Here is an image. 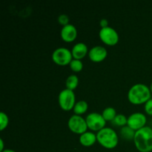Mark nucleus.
<instances>
[{
  "mask_svg": "<svg viewBox=\"0 0 152 152\" xmlns=\"http://www.w3.org/2000/svg\"><path fill=\"white\" fill-rule=\"evenodd\" d=\"M134 142L137 149L140 152H151L152 151V129L145 126L136 131Z\"/></svg>",
  "mask_w": 152,
  "mask_h": 152,
  "instance_id": "obj_2",
  "label": "nucleus"
},
{
  "mask_svg": "<svg viewBox=\"0 0 152 152\" xmlns=\"http://www.w3.org/2000/svg\"><path fill=\"white\" fill-rule=\"evenodd\" d=\"M108 56V50L105 47L96 45L92 47L88 51L89 59L94 62H100Z\"/></svg>",
  "mask_w": 152,
  "mask_h": 152,
  "instance_id": "obj_10",
  "label": "nucleus"
},
{
  "mask_svg": "<svg viewBox=\"0 0 152 152\" xmlns=\"http://www.w3.org/2000/svg\"><path fill=\"white\" fill-rule=\"evenodd\" d=\"M9 123L8 116L3 111L0 112V130L3 131L7 127Z\"/></svg>",
  "mask_w": 152,
  "mask_h": 152,
  "instance_id": "obj_20",
  "label": "nucleus"
},
{
  "mask_svg": "<svg viewBox=\"0 0 152 152\" xmlns=\"http://www.w3.org/2000/svg\"><path fill=\"white\" fill-rule=\"evenodd\" d=\"M151 98L150 88L143 83H136L129 88L128 91V99L134 105L145 104Z\"/></svg>",
  "mask_w": 152,
  "mask_h": 152,
  "instance_id": "obj_1",
  "label": "nucleus"
},
{
  "mask_svg": "<svg viewBox=\"0 0 152 152\" xmlns=\"http://www.w3.org/2000/svg\"><path fill=\"white\" fill-rule=\"evenodd\" d=\"M135 132H136V131L133 130L132 128H130L129 126H128L127 125H126V126L121 128V130H120V135H121V137L123 139L127 140H134Z\"/></svg>",
  "mask_w": 152,
  "mask_h": 152,
  "instance_id": "obj_17",
  "label": "nucleus"
},
{
  "mask_svg": "<svg viewBox=\"0 0 152 152\" xmlns=\"http://www.w3.org/2000/svg\"><path fill=\"white\" fill-rule=\"evenodd\" d=\"M71 69L74 72H80L83 68V62L80 59H73L69 64Z\"/></svg>",
  "mask_w": 152,
  "mask_h": 152,
  "instance_id": "obj_19",
  "label": "nucleus"
},
{
  "mask_svg": "<svg viewBox=\"0 0 152 152\" xmlns=\"http://www.w3.org/2000/svg\"><path fill=\"white\" fill-rule=\"evenodd\" d=\"M57 20L58 22H59L61 25H62V27L65 26V25L69 24V16L67 14L62 13V14H60L58 16Z\"/></svg>",
  "mask_w": 152,
  "mask_h": 152,
  "instance_id": "obj_21",
  "label": "nucleus"
},
{
  "mask_svg": "<svg viewBox=\"0 0 152 152\" xmlns=\"http://www.w3.org/2000/svg\"><path fill=\"white\" fill-rule=\"evenodd\" d=\"M99 25H100L101 28H106V27L108 26V21L106 19H105V18H103L99 22Z\"/></svg>",
  "mask_w": 152,
  "mask_h": 152,
  "instance_id": "obj_23",
  "label": "nucleus"
},
{
  "mask_svg": "<svg viewBox=\"0 0 152 152\" xmlns=\"http://www.w3.org/2000/svg\"><path fill=\"white\" fill-rule=\"evenodd\" d=\"M147 123L146 116L141 112L132 113L128 117L127 126L132 128L133 130L138 131L145 127Z\"/></svg>",
  "mask_w": 152,
  "mask_h": 152,
  "instance_id": "obj_9",
  "label": "nucleus"
},
{
  "mask_svg": "<svg viewBox=\"0 0 152 152\" xmlns=\"http://www.w3.org/2000/svg\"><path fill=\"white\" fill-rule=\"evenodd\" d=\"M144 109H145V113L147 114L152 116V98H151L149 100H148L145 102Z\"/></svg>",
  "mask_w": 152,
  "mask_h": 152,
  "instance_id": "obj_22",
  "label": "nucleus"
},
{
  "mask_svg": "<svg viewBox=\"0 0 152 152\" xmlns=\"http://www.w3.org/2000/svg\"><path fill=\"white\" fill-rule=\"evenodd\" d=\"M88 127L90 130L99 132L105 127L106 121L102 117V114L98 112L89 113L86 117Z\"/></svg>",
  "mask_w": 152,
  "mask_h": 152,
  "instance_id": "obj_8",
  "label": "nucleus"
},
{
  "mask_svg": "<svg viewBox=\"0 0 152 152\" xmlns=\"http://www.w3.org/2000/svg\"><path fill=\"white\" fill-rule=\"evenodd\" d=\"M52 60L61 66L69 65L73 58L71 50L65 47H59L55 49L51 55Z\"/></svg>",
  "mask_w": 152,
  "mask_h": 152,
  "instance_id": "obj_5",
  "label": "nucleus"
},
{
  "mask_svg": "<svg viewBox=\"0 0 152 152\" xmlns=\"http://www.w3.org/2000/svg\"><path fill=\"white\" fill-rule=\"evenodd\" d=\"M79 85V78L75 74H71L67 77L65 80V86L66 88L74 91Z\"/></svg>",
  "mask_w": 152,
  "mask_h": 152,
  "instance_id": "obj_15",
  "label": "nucleus"
},
{
  "mask_svg": "<svg viewBox=\"0 0 152 152\" xmlns=\"http://www.w3.org/2000/svg\"><path fill=\"white\" fill-rule=\"evenodd\" d=\"M59 106L64 111H71L76 104V96L74 91L70 89H62L58 96Z\"/></svg>",
  "mask_w": 152,
  "mask_h": 152,
  "instance_id": "obj_4",
  "label": "nucleus"
},
{
  "mask_svg": "<svg viewBox=\"0 0 152 152\" xmlns=\"http://www.w3.org/2000/svg\"><path fill=\"white\" fill-rule=\"evenodd\" d=\"M128 117L123 114H117L115 118L112 121V123L117 126H120V127H123V126L127 125Z\"/></svg>",
  "mask_w": 152,
  "mask_h": 152,
  "instance_id": "obj_18",
  "label": "nucleus"
},
{
  "mask_svg": "<svg viewBox=\"0 0 152 152\" xmlns=\"http://www.w3.org/2000/svg\"><path fill=\"white\" fill-rule=\"evenodd\" d=\"M1 152H16V151H13V150H12V149H10V148H5L4 151H1Z\"/></svg>",
  "mask_w": 152,
  "mask_h": 152,
  "instance_id": "obj_25",
  "label": "nucleus"
},
{
  "mask_svg": "<svg viewBox=\"0 0 152 152\" xmlns=\"http://www.w3.org/2000/svg\"><path fill=\"white\" fill-rule=\"evenodd\" d=\"M149 88H150V90H151V94H152V82H151V85H150Z\"/></svg>",
  "mask_w": 152,
  "mask_h": 152,
  "instance_id": "obj_26",
  "label": "nucleus"
},
{
  "mask_svg": "<svg viewBox=\"0 0 152 152\" xmlns=\"http://www.w3.org/2000/svg\"><path fill=\"white\" fill-rule=\"evenodd\" d=\"M68 126L71 132L80 135L87 132L88 129L86 118L77 114L70 117L68 121Z\"/></svg>",
  "mask_w": 152,
  "mask_h": 152,
  "instance_id": "obj_6",
  "label": "nucleus"
},
{
  "mask_svg": "<svg viewBox=\"0 0 152 152\" xmlns=\"http://www.w3.org/2000/svg\"><path fill=\"white\" fill-rule=\"evenodd\" d=\"M96 140L102 147L108 149L114 148L119 142L118 134L110 127H105L97 132Z\"/></svg>",
  "mask_w": 152,
  "mask_h": 152,
  "instance_id": "obj_3",
  "label": "nucleus"
},
{
  "mask_svg": "<svg viewBox=\"0 0 152 152\" xmlns=\"http://www.w3.org/2000/svg\"><path fill=\"white\" fill-rule=\"evenodd\" d=\"M60 36L62 40L66 42H71L74 41L77 37V29L73 24L69 23L68 25L63 26L61 29Z\"/></svg>",
  "mask_w": 152,
  "mask_h": 152,
  "instance_id": "obj_11",
  "label": "nucleus"
},
{
  "mask_svg": "<svg viewBox=\"0 0 152 152\" xmlns=\"http://www.w3.org/2000/svg\"><path fill=\"white\" fill-rule=\"evenodd\" d=\"M80 142L83 146L89 147L93 145L97 141L96 140V134L93 132L87 131L85 133L82 134L80 136Z\"/></svg>",
  "mask_w": 152,
  "mask_h": 152,
  "instance_id": "obj_13",
  "label": "nucleus"
},
{
  "mask_svg": "<svg viewBox=\"0 0 152 152\" xmlns=\"http://www.w3.org/2000/svg\"><path fill=\"white\" fill-rule=\"evenodd\" d=\"M4 149H5V148H4V141H3V140L1 138V139H0V152L3 151Z\"/></svg>",
  "mask_w": 152,
  "mask_h": 152,
  "instance_id": "obj_24",
  "label": "nucleus"
},
{
  "mask_svg": "<svg viewBox=\"0 0 152 152\" xmlns=\"http://www.w3.org/2000/svg\"><path fill=\"white\" fill-rule=\"evenodd\" d=\"M88 46L82 42L76 43L71 49L73 58L76 59H80V60L83 59L86 55L88 54Z\"/></svg>",
  "mask_w": 152,
  "mask_h": 152,
  "instance_id": "obj_12",
  "label": "nucleus"
},
{
  "mask_svg": "<svg viewBox=\"0 0 152 152\" xmlns=\"http://www.w3.org/2000/svg\"><path fill=\"white\" fill-rule=\"evenodd\" d=\"M88 104L86 100H79L76 102L73 110L74 114L82 116L88 111Z\"/></svg>",
  "mask_w": 152,
  "mask_h": 152,
  "instance_id": "obj_14",
  "label": "nucleus"
},
{
  "mask_svg": "<svg viewBox=\"0 0 152 152\" xmlns=\"http://www.w3.org/2000/svg\"><path fill=\"white\" fill-rule=\"evenodd\" d=\"M117 114L115 108L111 106L106 107L102 112V117H103V118L105 119L106 122H112L116 117Z\"/></svg>",
  "mask_w": 152,
  "mask_h": 152,
  "instance_id": "obj_16",
  "label": "nucleus"
},
{
  "mask_svg": "<svg viewBox=\"0 0 152 152\" xmlns=\"http://www.w3.org/2000/svg\"><path fill=\"white\" fill-rule=\"evenodd\" d=\"M99 37L102 42L110 46L117 45L120 39L118 32L110 26L101 28L99 32Z\"/></svg>",
  "mask_w": 152,
  "mask_h": 152,
  "instance_id": "obj_7",
  "label": "nucleus"
}]
</instances>
